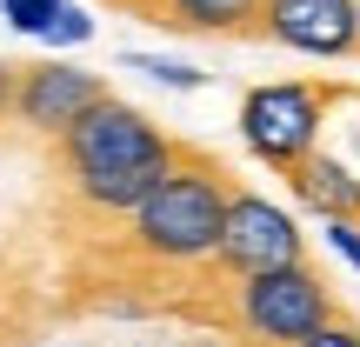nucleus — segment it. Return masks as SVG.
<instances>
[{
	"label": "nucleus",
	"mask_w": 360,
	"mask_h": 347,
	"mask_svg": "<svg viewBox=\"0 0 360 347\" xmlns=\"http://www.w3.org/2000/svg\"><path fill=\"white\" fill-rule=\"evenodd\" d=\"M53 154H60V174H67V187H74V201L87 207V214L127 220L134 207L154 194V180L180 160V147H174V134L160 127V120L141 114V107L101 94V101L53 141Z\"/></svg>",
	"instance_id": "1"
},
{
	"label": "nucleus",
	"mask_w": 360,
	"mask_h": 347,
	"mask_svg": "<svg viewBox=\"0 0 360 347\" xmlns=\"http://www.w3.org/2000/svg\"><path fill=\"white\" fill-rule=\"evenodd\" d=\"M227 174L207 154H180L167 174L154 180L141 207L127 214V247L147 260V267H207L220 247V214H227Z\"/></svg>",
	"instance_id": "2"
},
{
	"label": "nucleus",
	"mask_w": 360,
	"mask_h": 347,
	"mask_svg": "<svg viewBox=\"0 0 360 347\" xmlns=\"http://www.w3.org/2000/svg\"><path fill=\"white\" fill-rule=\"evenodd\" d=\"M227 308H233V334L247 347H294L321 321H334L340 301H334L321 267L287 260V267H267V274H240Z\"/></svg>",
	"instance_id": "3"
},
{
	"label": "nucleus",
	"mask_w": 360,
	"mask_h": 347,
	"mask_svg": "<svg viewBox=\"0 0 360 347\" xmlns=\"http://www.w3.org/2000/svg\"><path fill=\"white\" fill-rule=\"evenodd\" d=\"M327 127V87L314 80H267V87H247L240 101V141L260 168H294L321 147Z\"/></svg>",
	"instance_id": "4"
},
{
	"label": "nucleus",
	"mask_w": 360,
	"mask_h": 347,
	"mask_svg": "<svg viewBox=\"0 0 360 347\" xmlns=\"http://www.w3.org/2000/svg\"><path fill=\"white\" fill-rule=\"evenodd\" d=\"M287 260H307V234H300V220L287 214L281 201H267V194L233 187L227 194V214H220L214 267L240 281V274H267V267H287Z\"/></svg>",
	"instance_id": "5"
},
{
	"label": "nucleus",
	"mask_w": 360,
	"mask_h": 347,
	"mask_svg": "<svg viewBox=\"0 0 360 347\" xmlns=\"http://www.w3.org/2000/svg\"><path fill=\"white\" fill-rule=\"evenodd\" d=\"M101 94H107V80L87 74V67H74V61H34V67H20V80H13V120L34 127L40 141H60Z\"/></svg>",
	"instance_id": "6"
},
{
	"label": "nucleus",
	"mask_w": 360,
	"mask_h": 347,
	"mask_svg": "<svg viewBox=\"0 0 360 347\" xmlns=\"http://www.w3.org/2000/svg\"><path fill=\"white\" fill-rule=\"evenodd\" d=\"M260 34L307 61H340L360 47V0H260Z\"/></svg>",
	"instance_id": "7"
},
{
	"label": "nucleus",
	"mask_w": 360,
	"mask_h": 347,
	"mask_svg": "<svg viewBox=\"0 0 360 347\" xmlns=\"http://www.w3.org/2000/svg\"><path fill=\"white\" fill-rule=\"evenodd\" d=\"M287 187L300 194V207H314V214H360V180H354V168L347 160H334V154H321L314 147L307 160H294L287 168Z\"/></svg>",
	"instance_id": "8"
},
{
	"label": "nucleus",
	"mask_w": 360,
	"mask_h": 347,
	"mask_svg": "<svg viewBox=\"0 0 360 347\" xmlns=\"http://www.w3.org/2000/svg\"><path fill=\"white\" fill-rule=\"evenodd\" d=\"M154 20L180 27V34H254L260 0H134Z\"/></svg>",
	"instance_id": "9"
},
{
	"label": "nucleus",
	"mask_w": 360,
	"mask_h": 347,
	"mask_svg": "<svg viewBox=\"0 0 360 347\" xmlns=\"http://www.w3.org/2000/svg\"><path fill=\"white\" fill-rule=\"evenodd\" d=\"M120 67H134V74L160 80V87H207V74H200V67L167 61V53H120Z\"/></svg>",
	"instance_id": "10"
},
{
	"label": "nucleus",
	"mask_w": 360,
	"mask_h": 347,
	"mask_svg": "<svg viewBox=\"0 0 360 347\" xmlns=\"http://www.w3.org/2000/svg\"><path fill=\"white\" fill-rule=\"evenodd\" d=\"M60 7H67V0H0V20H7L13 34H34V40H40Z\"/></svg>",
	"instance_id": "11"
},
{
	"label": "nucleus",
	"mask_w": 360,
	"mask_h": 347,
	"mask_svg": "<svg viewBox=\"0 0 360 347\" xmlns=\"http://www.w3.org/2000/svg\"><path fill=\"white\" fill-rule=\"evenodd\" d=\"M40 40H47V47H87V40H94V13L87 7H60Z\"/></svg>",
	"instance_id": "12"
},
{
	"label": "nucleus",
	"mask_w": 360,
	"mask_h": 347,
	"mask_svg": "<svg viewBox=\"0 0 360 347\" xmlns=\"http://www.w3.org/2000/svg\"><path fill=\"white\" fill-rule=\"evenodd\" d=\"M321 234H327V247H334V254L360 274V214H327V227H321Z\"/></svg>",
	"instance_id": "13"
},
{
	"label": "nucleus",
	"mask_w": 360,
	"mask_h": 347,
	"mask_svg": "<svg viewBox=\"0 0 360 347\" xmlns=\"http://www.w3.org/2000/svg\"><path fill=\"white\" fill-rule=\"evenodd\" d=\"M294 347H360V321H347V314H334V321H321L307 341H294Z\"/></svg>",
	"instance_id": "14"
},
{
	"label": "nucleus",
	"mask_w": 360,
	"mask_h": 347,
	"mask_svg": "<svg viewBox=\"0 0 360 347\" xmlns=\"http://www.w3.org/2000/svg\"><path fill=\"white\" fill-rule=\"evenodd\" d=\"M13 80H20V67H7V61H0V120L13 114Z\"/></svg>",
	"instance_id": "15"
}]
</instances>
